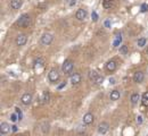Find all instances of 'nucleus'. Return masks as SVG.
<instances>
[{
  "label": "nucleus",
  "instance_id": "nucleus-1",
  "mask_svg": "<svg viewBox=\"0 0 148 136\" xmlns=\"http://www.w3.org/2000/svg\"><path fill=\"white\" fill-rule=\"evenodd\" d=\"M31 23H32V18H31V16L29 14H23L18 18V21H17V25L19 27H23V28L29 27L31 25Z\"/></svg>",
  "mask_w": 148,
  "mask_h": 136
},
{
  "label": "nucleus",
  "instance_id": "nucleus-2",
  "mask_svg": "<svg viewBox=\"0 0 148 136\" xmlns=\"http://www.w3.org/2000/svg\"><path fill=\"white\" fill-rule=\"evenodd\" d=\"M73 68H74V64H73L72 60L70 59H66L62 65V72L66 75H73Z\"/></svg>",
  "mask_w": 148,
  "mask_h": 136
},
{
  "label": "nucleus",
  "instance_id": "nucleus-3",
  "mask_svg": "<svg viewBox=\"0 0 148 136\" xmlns=\"http://www.w3.org/2000/svg\"><path fill=\"white\" fill-rule=\"evenodd\" d=\"M54 40V35L51 34V33H43L42 36H41V44L42 45H49L51 42Z\"/></svg>",
  "mask_w": 148,
  "mask_h": 136
},
{
  "label": "nucleus",
  "instance_id": "nucleus-4",
  "mask_svg": "<svg viewBox=\"0 0 148 136\" xmlns=\"http://www.w3.org/2000/svg\"><path fill=\"white\" fill-rule=\"evenodd\" d=\"M48 78H49V81H50L51 83L58 82V80H59V72L56 69V68H52V69L49 72V74H48Z\"/></svg>",
  "mask_w": 148,
  "mask_h": 136
},
{
  "label": "nucleus",
  "instance_id": "nucleus-5",
  "mask_svg": "<svg viewBox=\"0 0 148 136\" xmlns=\"http://www.w3.org/2000/svg\"><path fill=\"white\" fill-rule=\"evenodd\" d=\"M32 99H33V96L31 93H24L21 98V101L24 106H30L31 102H32Z\"/></svg>",
  "mask_w": 148,
  "mask_h": 136
},
{
  "label": "nucleus",
  "instance_id": "nucleus-6",
  "mask_svg": "<svg viewBox=\"0 0 148 136\" xmlns=\"http://www.w3.org/2000/svg\"><path fill=\"white\" fill-rule=\"evenodd\" d=\"M87 16H88V11L83 8H80L75 14V17L78 21H84L87 18Z\"/></svg>",
  "mask_w": 148,
  "mask_h": 136
},
{
  "label": "nucleus",
  "instance_id": "nucleus-7",
  "mask_svg": "<svg viewBox=\"0 0 148 136\" xmlns=\"http://www.w3.org/2000/svg\"><path fill=\"white\" fill-rule=\"evenodd\" d=\"M27 41V35L26 34H18L16 37V44L18 45V47H23V45L26 43Z\"/></svg>",
  "mask_w": 148,
  "mask_h": 136
},
{
  "label": "nucleus",
  "instance_id": "nucleus-8",
  "mask_svg": "<svg viewBox=\"0 0 148 136\" xmlns=\"http://www.w3.org/2000/svg\"><path fill=\"white\" fill-rule=\"evenodd\" d=\"M108 129H109V125H108V123H106V121L101 123L99 126H98V133L101 134V135L107 133Z\"/></svg>",
  "mask_w": 148,
  "mask_h": 136
},
{
  "label": "nucleus",
  "instance_id": "nucleus-9",
  "mask_svg": "<svg viewBox=\"0 0 148 136\" xmlns=\"http://www.w3.org/2000/svg\"><path fill=\"white\" fill-rule=\"evenodd\" d=\"M9 131H10V126H9V124L8 123H1V125H0V133H1V135L8 134Z\"/></svg>",
  "mask_w": 148,
  "mask_h": 136
},
{
  "label": "nucleus",
  "instance_id": "nucleus-10",
  "mask_svg": "<svg viewBox=\"0 0 148 136\" xmlns=\"http://www.w3.org/2000/svg\"><path fill=\"white\" fill-rule=\"evenodd\" d=\"M81 75L78 74V73H75V74H73L72 76H71V84L72 85H78V84H80L81 82Z\"/></svg>",
  "mask_w": 148,
  "mask_h": 136
},
{
  "label": "nucleus",
  "instance_id": "nucleus-11",
  "mask_svg": "<svg viewBox=\"0 0 148 136\" xmlns=\"http://www.w3.org/2000/svg\"><path fill=\"white\" fill-rule=\"evenodd\" d=\"M145 78V75H144L143 72H136L135 75H133V82L136 83H141Z\"/></svg>",
  "mask_w": 148,
  "mask_h": 136
},
{
  "label": "nucleus",
  "instance_id": "nucleus-12",
  "mask_svg": "<svg viewBox=\"0 0 148 136\" xmlns=\"http://www.w3.org/2000/svg\"><path fill=\"white\" fill-rule=\"evenodd\" d=\"M116 67H117V65H116V62L114 61V60H109V61H107V64H106V70L109 73L114 72V70L116 69Z\"/></svg>",
  "mask_w": 148,
  "mask_h": 136
},
{
  "label": "nucleus",
  "instance_id": "nucleus-13",
  "mask_svg": "<svg viewBox=\"0 0 148 136\" xmlns=\"http://www.w3.org/2000/svg\"><path fill=\"white\" fill-rule=\"evenodd\" d=\"M83 123L86 124V125H90V124H92L94 123V115L90 113V112L86 113L84 117H83Z\"/></svg>",
  "mask_w": 148,
  "mask_h": 136
},
{
  "label": "nucleus",
  "instance_id": "nucleus-14",
  "mask_svg": "<svg viewBox=\"0 0 148 136\" xmlns=\"http://www.w3.org/2000/svg\"><path fill=\"white\" fill-rule=\"evenodd\" d=\"M22 5H23V0H11L10 1V7L15 10L21 8Z\"/></svg>",
  "mask_w": 148,
  "mask_h": 136
},
{
  "label": "nucleus",
  "instance_id": "nucleus-15",
  "mask_svg": "<svg viewBox=\"0 0 148 136\" xmlns=\"http://www.w3.org/2000/svg\"><path fill=\"white\" fill-rule=\"evenodd\" d=\"M120 96H121V93H120V91L118 90H113L109 94V98H110L112 101H116V100H118L120 99Z\"/></svg>",
  "mask_w": 148,
  "mask_h": 136
},
{
  "label": "nucleus",
  "instance_id": "nucleus-16",
  "mask_svg": "<svg viewBox=\"0 0 148 136\" xmlns=\"http://www.w3.org/2000/svg\"><path fill=\"white\" fill-rule=\"evenodd\" d=\"M49 101H50V94H49V92H43L42 96H41V103L47 104V103H49Z\"/></svg>",
  "mask_w": 148,
  "mask_h": 136
},
{
  "label": "nucleus",
  "instance_id": "nucleus-17",
  "mask_svg": "<svg viewBox=\"0 0 148 136\" xmlns=\"http://www.w3.org/2000/svg\"><path fill=\"white\" fill-rule=\"evenodd\" d=\"M98 76H99V75H98V73L96 72V70H90V72L88 73V77H89V80L92 81V82H94V81L96 80V78H97Z\"/></svg>",
  "mask_w": 148,
  "mask_h": 136
},
{
  "label": "nucleus",
  "instance_id": "nucleus-18",
  "mask_svg": "<svg viewBox=\"0 0 148 136\" xmlns=\"http://www.w3.org/2000/svg\"><path fill=\"white\" fill-rule=\"evenodd\" d=\"M139 100H140L139 93H133V94L131 95V103L133 104V106H135V104H137Z\"/></svg>",
  "mask_w": 148,
  "mask_h": 136
},
{
  "label": "nucleus",
  "instance_id": "nucleus-19",
  "mask_svg": "<svg viewBox=\"0 0 148 136\" xmlns=\"http://www.w3.org/2000/svg\"><path fill=\"white\" fill-rule=\"evenodd\" d=\"M141 103L144 107H148V92H145L141 96Z\"/></svg>",
  "mask_w": 148,
  "mask_h": 136
},
{
  "label": "nucleus",
  "instance_id": "nucleus-20",
  "mask_svg": "<svg viewBox=\"0 0 148 136\" xmlns=\"http://www.w3.org/2000/svg\"><path fill=\"white\" fill-rule=\"evenodd\" d=\"M113 6V0H104L102 1V7L105 9H110Z\"/></svg>",
  "mask_w": 148,
  "mask_h": 136
},
{
  "label": "nucleus",
  "instance_id": "nucleus-21",
  "mask_svg": "<svg viewBox=\"0 0 148 136\" xmlns=\"http://www.w3.org/2000/svg\"><path fill=\"white\" fill-rule=\"evenodd\" d=\"M49 129H50V125H49V123H47V121H45V123L41 125V131H42V133H48Z\"/></svg>",
  "mask_w": 148,
  "mask_h": 136
},
{
  "label": "nucleus",
  "instance_id": "nucleus-22",
  "mask_svg": "<svg viewBox=\"0 0 148 136\" xmlns=\"http://www.w3.org/2000/svg\"><path fill=\"white\" fill-rule=\"evenodd\" d=\"M120 52H121L122 54H128V52H129V47H128L127 44H122L121 47H120Z\"/></svg>",
  "mask_w": 148,
  "mask_h": 136
},
{
  "label": "nucleus",
  "instance_id": "nucleus-23",
  "mask_svg": "<svg viewBox=\"0 0 148 136\" xmlns=\"http://www.w3.org/2000/svg\"><path fill=\"white\" fill-rule=\"evenodd\" d=\"M33 64H34V65H33V67H34V68H38V67H42V66H43V59H41V58L35 59Z\"/></svg>",
  "mask_w": 148,
  "mask_h": 136
},
{
  "label": "nucleus",
  "instance_id": "nucleus-24",
  "mask_svg": "<svg viewBox=\"0 0 148 136\" xmlns=\"http://www.w3.org/2000/svg\"><path fill=\"white\" fill-rule=\"evenodd\" d=\"M146 42H147V40H146L145 37H141V39L138 40V45H139L140 48H144V47L146 45Z\"/></svg>",
  "mask_w": 148,
  "mask_h": 136
},
{
  "label": "nucleus",
  "instance_id": "nucleus-25",
  "mask_svg": "<svg viewBox=\"0 0 148 136\" xmlns=\"http://www.w3.org/2000/svg\"><path fill=\"white\" fill-rule=\"evenodd\" d=\"M102 82H104V77H102V76H100V75L94 81V83L96 84V85H100V84H102Z\"/></svg>",
  "mask_w": 148,
  "mask_h": 136
},
{
  "label": "nucleus",
  "instance_id": "nucleus-26",
  "mask_svg": "<svg viewBox=\"0 0 148 136\" xmlns=\"http://www.w3.org/2000/svg\"><path fill=\"white\" fill-rule=\"evenodd\" d=\"M141 13H146V11H148V5H146V3H144L143 6H141Z\"/></svg>",
  "mask_w": 148,
  "mask_h": 136
},
{
  "label": "nucleus",
  "instance_id": "nucleus-27",
  "mask_svg": "<svg viewBox=\"0 0 148 136\" xmlns=\"http://www.w3.org/2000/svg\"><path fill=\"white\" fill-rule=\"evenodd\" d=\"M11 120H13V121H16V120H17L16 115H15V113H13V115H11Z\"/></svg>",
  "mask_w": 148,
  "mask_h": 136
},
{
  "label": "nucleus",
  "instance_id": "nucleus-28",
  "mask_svg": "<svg viewBox=\"0 0 148 136\" xmlns=\"http://www.w3.org/2000/svg\"><path fill=\"white\" fill-rule=\"evenodd\" d=\"M141 121H143L141 117H138V118H137V123H138V124H141Z\"/></svg>",
  "mask_w": 148,
  "mask_h": 136
},
{
  "label": "nucleus",
  "instance_id": "nucleus-29",
  "mask_svg": "<svg viewBox=\"0 0 148 136\" xmlns=\"http://www.w3.org/2000/svg\"><path fill=\"white\" fill-rule=\"evenodd\" d=\"M65 85H66V82H64V83H63V84H62V85H59V86H58V88H62V87H64Z\"/></svg>",
  "mask_w": 148,
  "mask_h": 136
},
{
  "label": "nucleus",
  "instance_id": "nucleus-30",
  "mask_svg": "<svg viewBox=\"0 0 148 136\" xmlns=\"http://www.w3.org/2000/svg\"><path fill=\"white\" fill-rule=\"evenodd\" d=\"M75 3H76V1H75V0H72V1L70 2V5H71V6H73V5H75Z\"/></svg>",
  "mask_w": 148,
  "mask_h": 136
},
{
  "label": "nucleus",
  "instance_id": "nucleus-31",
  "mask_svg": "<svg viewBox=\"0 0 148 136\" xmlns=\"http://www.w3.org/2000/svg\"><path fill=\"white\" fill-rule=\"evenodd\" d=\"M94 21H97V15H96V13H94Z\"/></svg>",
  "mask_w": 148,
  "mask_h": 136
},
{
  "label": "nucleus",
  "instance_id": "nucleus-32",
  "mask_svg": "<svg viewBox=\"0 0 148 136\" xmlns=\"http://www.w3.org/2000/svg\"><path fill=\"white\" fill-rule=\"evenodd\" d=\"M13 131H14V132L17 131V127H16V126H13Z\"/></svg>",
  "mask_w": 148,
  "mask_h": 136
},
{
  "label": "nucleus",
  "instance_id": "nucleus-33",
  "mask_svg": "<svg viewBox=\"0 0 148 136\" xmlns=\"http://www.w3.org/2000/svg\"><path fill=\"white\" fill-rule=\"evenodd\" d=\"M17 136H23V135H17Z\"/></svg>",
  "mask_w": 148,
  "mask_h": 136
}]
</instances>
